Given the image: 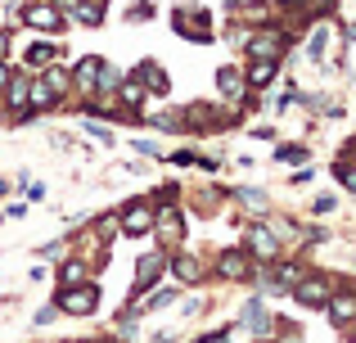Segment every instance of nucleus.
Returning <instances> with one entry per match:
<instances>
[{
	"instance_id": "obj_1",
	"label": "nucleus",
	"mask_w": 356,
	"mask_h": 343,
	"mask_svg": "<svg viewBox=\"0 0 356 343\" xmlns=\"http://www.w3.org/2000/svg\"><path fill=\"white\" fill-rule=\"evenodd\" d=\"M99 303V285H63L59 289V312L68 317H90Z\"/></svg>"
},
{
	"instance_id": "obj_2",
	"label": "nucleus",
	"mask_w": 356,
	"mask_h": 343,
	"mask_svg": "<svg viewBox=\"0 0 356 343\" xmlns=\"http://www.w3.org/2000/svg\"><path fill=\"white\" fill-rule=\"evenodd\" d=\"M172 27H176L181 36H190V41H208V36H212L208 14H203V9H194V5L176 9V14H172Z\"/></svg>"
},
{
	"instance_id": "obj_3",
	"label": "nucleus",
	"mask_w": 356,
	"mask_h": 343,
	"mask_svg": "<svg viewBox=\"0 0 356 343\" xmlns=\"http://www.w3.org/2000/svg\"><path fill=\"white\" fill-rule=\"evenodd\" d=\"M23 18H27V27H36V32H59V27H63L59 5H50V0H41V5H27Z\"/></svg>"
},
{
	"instance_id": "obj_4",
	"label": "nucleus",
	"mask_w": 356,
	"mask_h": 343,
	"mask_svg": "<svg viewBox=\"0 0 356 343\" xmlns=\"http://www.w3.org/2000/svg\"><path fill=\"white\" fill-rule=\"evenodd\" d=\"M118 226L127 230L131 239H136V235H149V230H154V208H149V203H131V208L118 217Z\"/></svg>"
},
{
	"instance_id": "obj_5",
	"label": "nucleus",
	"mask_w": 356,
	"mask_h": 343,
	"mask_svg": "<svg viewBox=\"0 0 356 343\" xmlns=\"http://www.w3.org/2000/svg\"><path fill=\"white\" fill-rule=\"evenodd\" d=\"M293 298L302 303V308H321V303L330 298V280H325V276H307V280H298Z\"/></svg>"
},
{
	"instance_id": "obj_6",
	"label": "nucleus",
	"mask_w": 356,
	"mask_h": 343,
	"mask_svg": "<svg viewBox=\"0 0 356 343\" xmlns=\"http://www.w3.org/2000/svg\"><path fill=\"white\" fill-rule=\"evenodd\" d=\"M243 239H248V244H252V253H257V257H266V262L280 253V235H275V230H266V226H248V230H243Z\"/></svg>"
},
{
	"instance_id": "obj_7",
	"label": "nucleus",
	"mask_w": 356,
	"mask_h": 343,
	"mask_svg": "<svg viewBox=\"0 0 356 343\" xmlns=\"http://www.w3.org/2000/svg\"><path fill=\"white\" fill-rule=\"evenodd\" d=\"M163 276V253H149L145 262H140V271H136V280H131V298H140V294L149 289V285Z\"/></svg>"
},
{
	"instance_id": "obj_8",
	"label": "nucleus",
	"mask_w": 356,
	"mask_h": 343,
	"mask_svg": "<svg viewBox=\"0 0 356 343\" xmlns=\"http://www.w3.org/2000/svg\"><path fill=\"white\" fill-rule=\"evenodd\" d=\"M136 77L145 81V86L154 90V95H167V90H172V86H167V72L158 68V63H140V68H136Z\"/></svg>"
},
{
	"instance_id": "obj_9",
	"label": "nucleus",
	"mask_w": 356,
	"mask_h": 343,
	"mask_svg": "<svg viewBox=\"0 0 356 343\" xmlns=\"http://www.w3.org/2000/svg\"><path fill=\"white\" fill-rule=\"evenodd\" d=\"M330 41H334V27L321 23L312 32V41H307V54H312V59H330Z\"/></svg>"
},
{
	"instance_id": "obj_10",
	"label": "nucleus",
	"mask_w": 356,
	"mask_h": 343,
	"mask_svg": "<svg viewBox=\"0 0 356 343\" xmlns=\"http://www.w3.org/2000/svg\"><path fill=\"white\" fill-rule=\"evenodd\" d=\"M280 45H284V41H280L275 32H261V36H252V41H248V54H257V59H275Z\"/></svg>"
},
{
	"instance_id": "obj_11",
	"label": "nucleus",
	"mask_w": 356,
	"mask_h": 343,
	"mask_svg": "<svg viewBox=\"0 0 356 343\" xmlns=\"http://www.w3.org/2000/svg\"><path fill=\"white\" fill-rule=\"evenodd\" d=\"M72 81H77L81 90H99V59H81L77 72H72Z\"/></svg>"
},
{
	"instance_id": "obj_12",
	"label": "nucleus",
	"mask_w": 356,
	"mask_h": 343,
	"mask_svg": "<svg viewBox=\"0 0 356 343\" xmlns=\"http://www.w3.org/2000/svg\"><path fill=\"white\" fill-rule=\"evenodd\" d=\"M221 276H226V280H239V276H248V257L243 253H235V248H230V253H221Z\"/></svg>"
},
{
	"instance_id": "obj_13",
	"label": "nucleus",
	"mask_w": 356,
	"mask_h": 343,
	"mask_svg": "<svg viewBox=\"0 0 356 343\" xmlns=\"http://www.w3.org/2000/svg\"><path fill=\"white\" fill-rule=\"evenodd\" d=\"M330 321L334 326H352L356 321V298H330Z\"/></svg>"
},
{
	"instance_id": "obj_14",
	"label": "nucleus",
	"mask_w": 356,
	"mask_h": 343,
	"mask_svg": "<svg viewBox=\"0 0 356 343\" xmlns=\"http://www.w3.org/2000/svg\"><path fill=\"white\" fill-rule=\"evenodd\" d=\"M72 14H77V23H86V27H99L104 23V5H72Z\"/></svg>"
},
{
	"instance_id": "obj_15",
	"label": "nucleus",
	"mask_w": 356,
	"mask_h": 343,
	"mask_svg": "<svg viewBox=\"0 0 356 343\" xmlns=\"http://www.w3.org/2000/svg\"><path fill=\"white\" fill-rule=\"evenodd\" d=\"M176 280H185V285L203 280V266L194 262V257H181V262H176Z\"/></svg>"
},
{
	"instance_id": "obj_16",
	"label": "nucleus",
	"mask_w": 356,
	"mask_h": 343,
	"mask_svg": "<svg viewBox=\"0 0 356 343\" xmlns=\"http://www.w3.org/2000/svg\"><path fill=\"white\" fill-rule=\"evenodd\" d=\"M5 90H9V109H27V81H14V77H9Z\"/></svg>"
},
{
	"instance_id": "obj_17",
	"label": "nucleus",
	"mask_w": 356,
	"mask_h": 343,
	"mask_svg": "<svg viewBox=\"0 0 356 343\" xmlns=\"http://www.w3.org/2000/svg\"><path fill=\"white\" fill-rule=\"evenodd\" d=\"M81 280H86V262H68L59 271V289H63V285H81Z\"/></svg>"
},
{
	"instance_id": "obj_18",
	"label": "nucleus",
	"mask_w": 356,
	"mask_h": 343,
	"mask_svg": "<svg viewBox=\"0 0 356 343\" xmlns=\"http://www.w3.org/2000/svg\"><path fill=\"white\" fill-rule=\"evenodd\" d=\"M270 77H275V63H270V59H261V63H252V72H248V81H252V86H266V81Z\"/></svg>"
},
{
	"instance_id": "obj_19",
	"label": "nucleus",
	"mask_w": 356,
	"mask_h": 343,
	"mask_svg": "<svg viewBox=\"0 0 356 343\" xmlns=\"http://www.w3.org/2000/svg\"><path fill=\"white\" fill-rule=\"evenodd\" d=\"M27 59H32V63H50V59H54V45H50V41L27 45Z\"/></svg>"
},
{
	"instance_id": "obj_20",
	"label": "nucleus",
	"mask_w": 356,
	"mask_h": 343,
	"mask_svg": "<svg viewBox=\"0 0 356 343\" xmlns=\"http://www.w3.org/2000/svg\"><path fill=\"white\" fill-rule=\"evenodd\" d=\"M275 159H280V163H302V159H307V150H302V145H280Z\"/></svg>"
},
{
	"instance_id": "obj_21",
	"label": "nucleus",
	"mask_w": 356,
	"mask_h": 343,
	"mask_svg": "<svg viewBox=\"0 0 356 343\" xmlns=\"http://www.w3.org/2000/svg\"><path fill=\"white\" fill-rule=\"evenodd\" d=\"M217 81H221V90H226V95H239V90H243V86H239V72H235V68H221V77H217Z\"/></svg>"
},
{
	"instance_id": "obj_22",
	"label": "nucleus",
	"mask_w": 356,
	"mask_h": 343,
	"mask_svg": "<svg viewBox=\"0 0 356 343\" xmlns=\"http://www.w3.org/2000/svg\"><path fill=\"white\" fill-rule=\"evenodd\" d=\"M243 203L257 208V212H266V194H261V190H243Z\"/></svg>"
},
{
	"instance_id": "obj_23",
	"label": "nucleus",
	"mask_w": 356,
	"mask_h": 343,
	"mask_svg": "<svg viewBox=\"0 0 356 343\" xmlns=\"http://www.w3.org/2000/svg\"><path fill=\"white\" fill-rule=\"evenodd\" d=\"M339 181H343V185H348V190L356 194V168H352V163H339Z\"/></svg>"
},
{
	"instance_id": "obj_24",
	"label": "nucleus",
	"mask_w": 356,
	"mask_h": 343,
	"mask_svg": "<svg viewBox=\"0 0 356 343\" xmlns=\"http://www.w3.org/2000/svg\"><path fill=\"white\" fill-rule=\"evenodd\" d=\"M145 23V18H154V5H149V0H140V5H131V23Z\"/></svg>"
},
{
	"instance_id": "obj_25",
	"label": "nucleus",
	"mask_w": 356,
	"mask_h": 343,
	"mask_svg": "<svg viewBox=\"0 0 356 343\" xmlns=\"http://www.w3.org/2000/svg\"><path fill=\"white\" fill-rule=\"evenodd\" d=\"M113 230H118V217H104V221H99V226H95V235H99V239H108V235H113Z\"/></svg>"
},
{
	"instance_id": "obj_26",
	"label": "nucleus",
	"mask_w": 356,
	"mask_h": 343,
	"mask_svg": "<svg viewBox=\"0 0 356 343\" xmlns=\"http://www.w3.org/2000/svg\"><path fill=\"white\" fill-rule=\"evenodd\" d=\"M54 312H59V308H41V312H36V326H50Z\"/></svg>"
},
{
	"instance_id": "obj_27",
	"label": "nucleus",
	"mask_w": 356,
	"mask_h": 343,
	"mask_svg": "<svg viewBox=\"0 0 356 343\" xmlns=\"http://www.w3.org/2000/svg\"><path fill=\"white\" fill-rule=\"evenodd\" d=\"M5 45H9V36H5V32H0V59H5Z\"/></svg>"
},
{
	"instance_id": "obj_28",
	"label": "nucleus",
	"mask_w": 356,
	"mask_h": 343,
	"mask_svg": "<svg viewBox=\"0 0 356 343\" xmlns=\"http://www.w3.org/2000/svg\"><path fill=\"white\" fill-rule=\"evenodd\" d=\"M5 81H9V68H5V63H0V86H5Z\"/></svg>"
},
{
	"instance_id": "obj_29",
	"label": "nucleus",
	"mask_w": 356,
	"mask_h": 343,
	"mask_svg": "<svg viewBox=\"0 0 356 343\" xmlns=\"http://www.w3.org/2000/svg\"><path fill=\"white\" fill-rule=\"evenodd\" d=\"M50 5H68V9H72V5H77V0H50Z\"/></svg>"
},
{
	"instance_id": "obj_30",
	"label": "nucleus",
	"mask_w": 356,
	"mask_h": 343,
	"mask_svg": "<svg viewBox=\"0 0 356 343\" xmlns=\"http://www.w3.org/2000/svg\"><path fill=\"white\" fill-rule=\"evenodd\" d=\"M5 190H9V185H5V181H0V194H5Z\"/></svg>"
}]
</instances>
